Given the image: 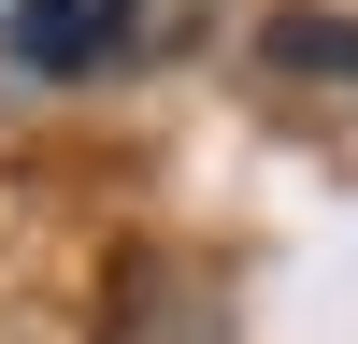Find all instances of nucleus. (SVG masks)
<instances>
[{
	"label": "nucleus",
	"mask_w": 358,
	"mask_h": 344,
	"mask_svg": "<svg viewBox=\"0 0 358 344\" xmlns=\"http://www.w3.org/2000/svg\"><path fill=\"white\" fill-rule=\"evenodd\" d=\"M143 0H15V72H115Z\"/></svg>",
	"instance_id": "nucleus-1"
},
{
	"label": "nucleus",
	"mask_w": 358,
	"mask_h": 344,
	"mask_svg": "<svg viewBox=\"0 0 358 344\" xmlns=\"http://www.w3.org/2000/svg\"><path fill=\"white\" fill-rule=\"evenodd\" d=\"M273 57H301V72H358V29H330V15H287V29H273Z\"/></svg>",
	"instance_id": "nucleus-2"
},
{
	"label": "nucleus",
	"mask_w": 358,
	"mask_h": 344,
	"mask_svg": "<svg viewBox=\"0 0 358 344\" xmlns=\"http://www.w3.org/2000/svg\"><path fill=\"white\" fill-rule=\"evenodd\" d=\"M0 57H15V0H0Z\"/></svg>",
	"instance_id": "nucleus-3"
}]
</instances>
